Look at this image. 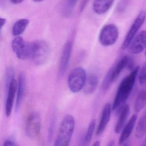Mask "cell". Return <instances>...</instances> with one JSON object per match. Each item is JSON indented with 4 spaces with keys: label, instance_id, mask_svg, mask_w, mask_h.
Segmentation results:
<instances>
[{
    "label": "cell",
    "instance_id": "6da1fadb",
    "mask_svg": "<svg viewBox=\"0 0 146 146\" xmlns=\"http://www.w3.org/2000/svg\"><path fill=\"white\" fill-rule=\"evenodd\" d=\"M139 70V66L136 67L121 82L115 97L112 106V110L120 114L125 103L128 98L133 90L136 81Z\"/></svg>",
    "mask_w": 146,
    "mask_h": 146
},
{
    "label": "cell",
    "instance_id": "7a4b0ae2",
    "mask_svg": "<svg viewBox=\"0 0 146 146\" xmlns=\"http://www.w3.org/2000/svg\"><path fill=\"white\" fill-rule=\"evenodd\" d=\"M75 120L72 115L66 116L61 123L54 146H69L74 131Z\"/></svg>",
    "mask_w": 146,
    "mask_h": 146
},
{
    "label": "cell",
    "instance_id": "3957f363",
    "mask_svg": "<svg viewBox=\"0 0 146 146\" xmlns=\"http://www.w3.org/2000/svg\"><path fill=\"white\" fill-rule=\"evenodd\" d=\"M50 51L49 46L45 41L39 40L32 42L30 59L36 65H43L48 60Z\"/></svg>",
    "mask_w": 146,
    "mask_h": 146
},
{
    "label": "cell",
    "instance_id": "277c9868",
    "mask_svg": "<svg viewBox=\"0 0 146 146\" xmlns=\"http://www.w3.org/2000/svg\"><path fill=\"white\" fill-rule=\"evenodd\" d=\"M86 77V73L82 68L79 67L73 69L68 77V86L70 91L77 93L82 90Z\"/></svg>",
    "mask_w": 146,
    "mask_h": 146
},
{
    "label": "cell",
    "instance_id": "5b68a950",
    "mask_svg": "<svg viewBox=\"0 0 146 146\" xmlns=\"http://www.w3.org/2000/svg\"><path fill=\"white\" fill-rule=\"evenodd\" d=\"M119 36L118 28L114 24L105 26L99 33V42L105 47L111 46L115 43Z\"/></svg>",
    "mask_w": 146,
    "mask_h": 146
},
{
    "label": "cell",
    "instance_id": "8992f818",
    "mask_svg": "<svg viewBox=\"0 0 146 146\" xmlns=\"http://www.w3.org/2000/svg\"><path fill=\"white\" fill-rule=\"evenodd\" d=\"M11 47L17 58L21 60L30 59L31 42H25L19 36L12 41Z\"/></svg>",
    "mask_w": 146,
    "mask_h": 146
},
{
    "label": "cell",
    "instance_id": "52a82bcc",
    "mask_svg": "<svg viewBox=\"0 0 146 146\" xmlns=\"http://www.w3.org/2000/svg\"><path fill=\"white\" fill-rule=\"evenodd\" d=\"M41 118L39 113L33 112L28 115L26 124V134L31 138L37 137L40 133Z\"/></svg>",
    "mask_w": 146,
    "mask_h": 146
},
{
    "label": "cell",
    "instance_id": "ba28073f",
    "mask_svg": "<svg viewBox=\"0 0 146 146\" xmlns=\"http://www.w3.org/2000/svg\"><path fill=\"white\" fill-rule=\"evenodd\" d=\"M146 13L144 10H142L139 14L136 19L134 21L131 27H130L127 34L123 41L121 46L122 49H127L128 46L131 41L135 37L140 28L142 26L145 19Z\"/></svg>",
    "mask_w": 146,
    "mask_h": 146
},
{
    "label": "cell",
    "instance_id": "9c48e42d",
    "mask_svg": "<svg viewBox=\"0 0 146 146\" xmlns=\"http://www.w3.org/2000/svg\"><path fill=\"white\" fill-rule=\"evenodd\" d=\"M132 59L128 56H123L108 72L111 84L115 82L120 76V74L127 67H130L132 65Z\"/></svg>",
    "mask_w": 146,
    "mask_h": 146
},
{
    "label": "cell",
    "instance_id": "30bf717a",
    "mask_svg": "<svg viewBox=\"0 0 146 146\" xmlns=\"http://www.w3.org/2000/svg\"><path fill=\"white\" fill-rule=\"evenodd\" d=\"M146 32L143 31L131 41L128 46V51L132 54H138L143 52L146 48Z\"/></svg>",
    "mask_w": 146,
    "mask_h": 146
},
{
    "label": "cell",
    "instance_id": "8fae6325",
    "mask_svg": "<svg viewBox=\"0 0 146 146\" xmlns=\"http://www.w3.org/2000/svg\"><path fill=\"white\" fill-rule=\"evenodd\" d=\"M73 47V42L70 41H68L64 45L59 65V73L61 75H63L67 71L71 57Z\"/></svg>",
    "mask_w": 146,
    "mask_h": 146
},
{
    "label": "cell",
    "instance_id": "7c38bea8",
    "mask_svg": "<svg viewBox=\"0 0 146 146\" xmlns=\"http://www.w3.org/2000/svg\"><path fill=\"white\" fill-rule=\"evenodd\" d=\"M17 88V82L15 79L12 80L9 84L7 91V98H6L5 113L7 117L10 116L12 112L13 105L14 100Z\"/></svg>",
    "mask_w": 146,
    "mask_h": 146
},
{
    "label": "cell",
    "instance_id": "4fadbf2b",
    "mask_svg": "<svg viewBox=\"0 0 146 146\" xmlns=\"http://www.w3.org/2000/svg\"><path fill=\"white\" fill-rule=\"evenodd\" d=\"M111 111V106L109 103H107L103 109L101 119L96 131L97 136L101 135L105 130L110 119Z\"/></svg>",
    "mask_w": 146,
    "mask_h": 146
},
{
    "label": "cell",
    "instance_id": "5bb4252c",
    "mask_svg": "<svg viewBox=\"0 0 146 146\" xmlns=\"http://www.w3.org/2000/svg\"><path fill=\"white\" fill-rule=\"evenodd\" d=\"M137 117V115L134 114L131 117L127 123L123 127L118 141V144L120 145H123L131 135L136 123Z\"/></svg>",
    "mask_w": 146,
    "mask_h": 146
},
{
    "label": "cell",
    "instance_id": "9a60e30c",
    "mask_svg": "<svg viewBox=\"0 0 146 146\" xmlns=\"http://www.w3.org/2000/svg\"><path fill=\"white\" fill-rule=\"evenodd\" d=\"M26 88V77L24 73H20L17 83V97H16L15 109L18 110L22 103L25 95Z\"/></svg>",
    "mask_w": 146,
    "mask_h": 146
},
{
    "label": "cell",
    "instance_id": "2e32d148",
    "mask_svg": "<svg viewBox=\"0 0 146 146\" xmlns=\"http://www.w3.org/2000/svg\"><path fill=\"white\" fill-rule=\"evenodd\" d=\"M115 0H94L93 8L96 13L102 15L106 13L111 7Z\"/></svg>",
    "mask_w": 146,
    "mask_h": 146
},
{
    "label": "cell",
    "instance_id": "e0dca14e",
    "mask_svg": "<svg viewBox=\"0 0 146 146\" xmlns=\"http://www.w3.org/2000/svg\"><path fill=\"white\" fill-rule=\"evenodd\" d=\"M99 79L96 74H90L87 76L83 87V92L86 94H91L96 90L98 85Z\"/></svg>",
    "mask_w": 146,
    "mask_h": 146
},
{
    "label": "cell",
    "instance_id": "ac0fdd59",
    "mask_svg": "<svg viewBox=\"0 0 146 146\" xmlns=\"http://www.w3.org/2000/svg\"><path fill=\"white\" fill-rule=\"evenodd\" d=\"M129 111L130 108L128 105H126L123 106L121 113L119 114L120 116L115 127V131L116 133H120L121 132L123 128L125 126L126 121L129 115Z\"/></svg>",
    "mask_w": 146,
    "mask_h": 146
},
{
    "label": "cell",
    "instance_id": "d6986e66",
    "mask_svg": "<svg viewBox=\"0 0 146 146\" xmlns=\"http://www.w3.org/2000/svg\"><path fill=\"white\" fill-rule=\"evenodd\" d=\"M29 21L27 19H21L16 21L12 29V33L14 36H19L23 33L28 25Z\"/></svg>",
    "mask_w": 146,
    "mask_h": 146
},
{
    "label": "cell",
    "instance_id": "ffe728a7",
    "mask_svg": "<svg viewBox=\"0 0 146 146\" xmlns=\"http://www.w3.org/2000/svg\"><path fill=\"white\" fill-rule=\"evenodd\" d=\"M96 121L95 119L93 120L90 123L89 127L86 132L85 134L81 140L80 146H87L91 141L94 129L96 127Z\"/></svg>",
    "mask_w": 146,
    "mask_h": 146
},
{
    "label": "cell",
    "instance_id": "44dd1931",
    "mask_svg": "<svg viewBox=\"0 0 146 146\" xmlns=\"http://www.w3.org/2000/svg\"><path fill=\"white\" fill-rule=\"evenodd\" d=\"M146 98L145 90H141L138 93L135 102L134 110L135 112H139L145 106Z\"/></svg>",
    "mask_w": 146,
    "mask_h": 146
},
{
    "label": "cell",
    "instance_id": "7402d4cb",
    "mask_svg": "<svg viewBox=\"0 0 146 146\" xmlns=\"http://www.w3.org/2000/svg\"><path fill=\"white\" fill-rule=\"evenodd\" d=\"M146 117L145 113H144L140 118L135 131V137L138 139L143 138L146 134Z\"/></svg>",
    "mask_w": 146,
    "mask_h": 146
},
{
    "label": "cell",
    "instance_id": "603a6c76",
    "mask_svg": "<svg viewBox=\"0 0 146 146\" xmlns=\"http://www.w3.org/2000/svg\"><path fill=\"white\" fill-rule=\"evenodd\" d=\"M15 72L13 68L10 66L7 68L5 71V75H4L6 91L11 81L15 79Z\"/></svg>",
    "mask_w": 146,
    "mask_h": 146
},
{
    "label": "cell",
    "instance_id": "cb8c5ba5",
    "mask_svg": "<svg viewBox=\"0 0 146 146\" xmlns=\"http://www.w3.org/2000/svg\"><path fill=\"white\" fill-rule=\"evenodd\" d=\"M146 66L145 64L139 70L138 75H139V80L141 85H145L146 84Z\"/></svg>",
    "mask_w": 146,
    "mask_h": 146
},
{
    "label": "cell",
    "instance_id": "d4e9b609",
    "mask_svg": "<svg viewBox=\"0 0 146 146\" xmlns=\"http://www.w3.org/2000/svg\"><path fill=\"white\" fill-rule=\"evenodd\" d=\"M3 146H18V145L13 141H12L8 140L4 143Z\"/></svg>",
    "mask_w": 146,
    "mask_h": 146
},
{
    "label": "cell",
    "instance_id": "484cf974",
    "mask_svg": "<svg viewBox=\"0 0 146 146\" xmlns=\"http://www.w3.org/2000/svg\"><path fill=\"white\" fill-rule=\"evenodd\" d=\"M6 22V19H5L0 18V30L1 29L3 25H5Z\"/></svg>",
    "mask_w": 146,
    "mask_h": 146
},
{
    "label": "cell",
    "instance_id": "4316f807",
    "mask_svg": "<svg viewBox=\"0 0 146 146\" xmlns=\"http://www.w3.org/2000/svg\"><path fill=\"white\" fill-rule=\"evenodd\" d=\"M11 2L14 4H18L23 1L24 0H9Z\"/></svg>",
    "mask_w": 146,
    "mask_h": 146
},
{
    "label": "cell",
    "instance_id": "83f0119b",
    "mask_svg": "<svg viewBox=\"0 0 146 146\" xmlns=\"http://www.w3.org/2000/svg\"><path fill=\"white\" fill-rule=\"evenodd\" d=\"M100 142L99 141H97L96 142H94L92 146H100Z\"/></svg>",
    "mask_w": 146,
    "mask_h": 146
},
{
    "label": "cell",
    "instance_id": "f1b7e54d",
    "mask_svg": "<svg viewBox=\"0 0 146 146\" xmlns=\"http://www.w3.org/2000/svg\"><path fill=\"white\" fill-rule=\"evenodd\" d=\"M115 145V141H114L112 140L109 143L107 146H114Z\"/></svg>",
    "mask_w": 146,
    "mask_h": 146
},
{
    "label": "cell",
    "instance_id": "f546056e",
    "mask_svg": "<svg viewBox=\"0 0 146 146\" xmlns=\"http://www.w3.org/2000/svg\"><path fill=\"white\" fill-rule=\"evenodd\" d=\"M141 146H146V139L144 140V142L142 143V145Z\"/></svg>",
    "mask_w": 146,
    "mask_h": 146
},
{
    "label": "cell",
    "instance_id": "4dcf8cb0",
    "mask_svg": "<svg viewBox=\"0 0 146 146\" xmlns=\"http://www.w3.org/2000/svg\"><path fill=\"white\" fill-rule=\"evenodd\" d=\"M33 1L35 2H40L42 1H43V0H33Z\"/></svg>",
    "mask_w": 146,
    "mask_h": 146
},
{
    "label": "cell",
    "instance_id": "1f68e13d",
    "mask_svg": "<svg viewBox=\"0 0 146 146\" xmlns=\"http://www.w3.org/2000/svg\"><path fill=\"white\" fill-rule=\"evenodd\" d=\"M124 146H127V145H125Z\"/></svg>",
    "mask_w": 146,
    "mask_h": 146
}]
</instances>
